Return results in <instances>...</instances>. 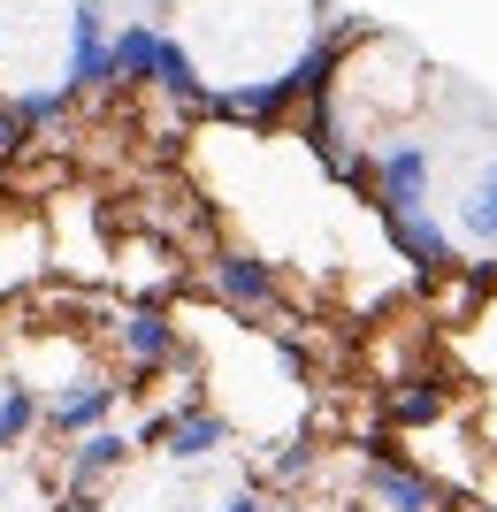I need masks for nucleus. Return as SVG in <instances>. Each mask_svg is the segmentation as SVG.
I'll return each instance as SVG.
<instances>
[{"label":"nucleus","mask_w":497,"mask_h":512,"mask_svg":"<svg viewBox=\"0 0 497 512\" xmlns=\"http://www.w3.org/2000/svg\"><path fill=\"white\" fill-rule=\"evenodd\" d=\"M368 207L383 214H429L436 207V146L421 130H390L368 146Z\"/></svg>","instance_id":"f257e3e1"},{"label":"nucleus","mask_w":497,"mask_h":512,"mask_svg":"<svg viewBox=\"0 0 497 512\" xmlns=\"http://www.w3.org/2000/svg\"><path fill=\"white\" fill-rule=\"evenodd\" d=\"M207 299L238 321H276L283 314V268L253 245H207Z\"/></svg>","instance_id":"f03ea898"},{"label":"nucleus","mask_w":497,"mask_h":512,"mask_svg":"<svg viewBox=\"0 0 497 512\" xmlns=\"http://www.w3.org/2000/svg\"><path fill=\"white\" fill-rule=\"evenodd\" d=\"M115 406H123V383L100 375V367H77L69 383L39 390V436H54V444H85L92 428H115Z\"/></svg>","instance_id":"7ed1b4c3"},{"label":"nucleus","mask_w":497,"mask_h":512,"mask_svg":"<svg viewBox=\"0 0 497 512\" xmlns=\"http://www.w3.org/2000/svg\"><path fill=\"white\" fill-rule=\"evenodd\" d=\"M108 337H115V360H123V375L138 383V375H161V367L184 360V337H176V314L161 299H123L108 314Z\"/></svg>","instance_id":"20e7f679"},{"label":"nucleus","mask_w":497,"mask_h":512,"mask_svg":"<svg viewBox=\"0 0 497 512\" xmlns=\"http://www.w3.org/2000/svg\"><path fill=\"white\" fill-rule=\"evenodd\" d=\"M62 92L77 107L115 92V31L100 0H69V46H62Z\"/></svg>","instance_id":"39448f33"},{"label":"nucleus","mask_w":497,"mask_h":512,"mask_svg":"<svg viewBox=\"0 0 497 512\" xmlns=\"http://www.w3.org/2000/svg\"><path fill=\"white\" fill-rule=\"evenodd\" d=\"M360 497H368L375 512H444V482H436L429 467L398 459V451H375V459H368Z\"/></svg>","instance_id":"423d86ee"},{"label":"nucleus","mask_w":497,"mask_h":512,"mask_svg":"<svg viewBox=\"0 0 497 512\" xmlns=\"http://www.w3.org/2000/svg\"><path fill=\"white\" fill-rule=\"evenodd\" d=\"M383 237L398 245V260H406L413 276H452L459 268V237H452V222H436V207L429 214H390Z\"/></svg>","instance_id":"0eeeda50"},{"label":"nucleus","mask_w":497,"mask_h":512,"mask_svg":"<svg viewBox=\"0 0 497 512\" xmlns=\"http://www.w3.org/2000/svg\"><path fill=\"white\" fill-rule=\"evenodd\" d=\"M130 451H138L130 428H92L85 444H69V459H62V497H100V482L130 467Z\"/></svg>","instance_id":"6e6552de"},{"label":"nucleus","mask_w":497,"mask_h":512,"mask_svg":"<svg viewBox=\"0 0 497 512\" xmlns=\"http://www.w3.org/2000/svg\"><path fill=\"white\" fill-rule=\"evenodd\" d=\"M444 413H452V375H413V383H398L383 398L390 428H436Z\"/></svg>","instance_id":"1a4fd4ad"},{"label":"nucleus","mask_w":497,"mask_h":512,"mask_svg":"<svg viewBox=\"0 0 497 512\" xmlns=\"http://www.w3.org/2000/svg\"><path fill=\"white\" fill-rule=\"evenodd\" d=\"M161 62V23H123L115 31V92H146Z\"/></svg>","instance_id":"9d476101"},{"label":"nucleus","mask_w":497,"mask_h":512,"mask_svg":"<svg viewBox=\"0 0 497 512\" xmlns=\"http://www.w3.org/2000/svg\"><path fill=\"white\" fill-rule=\"evenodd\" d=\"M169 459H184V467H192V459H215V451H230V421H222L215 406H192V413H176V428H169Z\"/></svg>","instance_id":"9b49d317"},{"label":"nucleus","mask_w":497,"mask_h":512,"mask_svg":"<svg viewBox=\"0 0 497 512\" xmlns=\"http://www.w3.org/2000/svg\"><path fill=\"white\" fill-rule=\"evenodd\" d=\"M39 436V383H23L16 367H0V451Z\"/></svg>","instance_id":"f8f14e48"},{"label":"nucleus","mask_w":497,"mask_h":512,"mask_svg":"<svg viewBox=\"0 0 497 512\" xmlns=\"http://www.w3.org/2000/svg\"><path fill=\"white\" fill-rule=\"evenodd\" d=\"M452 237H475V245H497V161H482L467 176V199H459Z\"/></svg>","instance_id":"ddd939ff"},{"label":"nucleus","mask_w":497,"mask_h":512,"mask_svg":"<svg viewBox=\"0 0 497 512\" xmlns=\"http://www.w3.org/2000/svg\"><path fill=\"white\" fill-rule=\"evenodd\" d=\"M23 153H31V130L16 123V107L0 100V169H8V161H23Z\"/></svg>","instance_id":"4468645a"},{"label":"nucleus","mask_w":497,"mask_h":512,"mask_svg":"<svg viewBox=\"0 0 497 512\" xmlns=\"http://www.w3.org/2000/svg\"><path fill=\"white\" fill-rule=\"evenodd\" d=\"M215 512H268V482H245V490H230Z\"/></svg>","instance_id":"2eb2a0df"},{"label":"nucleus","mask_w":497,"mask_h":512,"mask_svg":"<svg viewBox=\"0 0 497 512\" xmlns=\"http://www.w3.org/2000/svg\"><path fill=\"white\" fill-rule=\"evenodd\" d=\"M54 512H100V497H54Z\"/></svg>","instance_id":"dca6fc26"}]
</instances>
